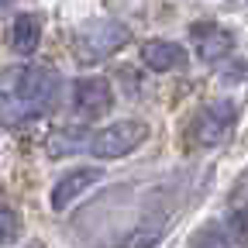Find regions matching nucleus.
Masks as SVG:
<instances>
[{"label":"nucleus","instance_id":"nucleus-4","mask_svg":"<svg viewBox=\"0 0 248 248\" xmlns=\"http://www.w3.org/2000/svg\"><path fill=\"white\" fill-rule=\"evenodd\" d=\"M145 135H148V128L141 121H114V124H107V128H100L93 135L86 148L97 159H121V155L135 152L145 141Z\"/></svg>","mask_w":248,"mask_h":248},{"label":"nucleus","instance_id":"nucleus-9","mask_svg":"<svg viewBox=\"0 0 248 248\" xmlns=\"http://www.w3.org/2000/svg\"><path fill=\"white\" fill-rule=\"evenodd\" d=\"M42 42V24L35 14H17L14 17V28H11V48L17 55H31Z\"/></svg>","mask_w":248,"mask_h":248},{"label":"nucleus","instance_id":"nucleus-10","mask_svg":"<svg viewBox=\"0 0 248 248\" xmlns=\"http://www.w3.org/2000/svg\"><path fill=\"white\" fill-rule=\"evenodd\" d=\"M224 234H228V241H231V245L248 248V203H238V207L228 214Z\"/></svg>","mask_w":248,"mask_h":248},{"label":"nucleus","instance_id":"nucleus-7","mask_svg":"<svg viewBox=\"0 0 248 248\" xmlns=\"http://www.w3.org/2000/svg\"><path fill=\"white\" fill-rule=\"evenodd\" d=\"M193 45H197V55L203 62H221V59L231 55L234 35L224 28H217V24H200V28H193Z\"/></svg>","mask_w":248,"mask_h":248},{"label":"nucleus","instance_id":"nucleus-1","mask_svg":"<svg viewBox=\"0 0 248 248\" xmlns=\"http://www.w3.org/2000/svg\"><path fill=\"white\" fill-rule=\"evenodd\" d=\"M59 93V73L48 66H11L0 73V100L21 110H42Z\"/></svg>","mask_w":248,"mask_h":248},{"label":"nucleus","instance_id":"nucleus-2","mask_svg":"<svg viewBox=\"0 0 248 248\" xmlns=\"http://www.w3.org/2000/svg\"><path fill=\"white\" fill-rule=\"evenodd\" d=\"M128 38H131V31L121 21H90L76 35V52L83 62H100V59L114 55L117 48H124Z\"/></svg>","mask_w":248,"mask_h":248},{"label":"nucleus","instance_id":"nucleus-8","mask_svg":"<svg viewBox=\"0 0 248 248\" xmlns=\"http://www.w3.org/2000/svg\"><path fill=\"white\" fill-rule=\"evenodd\" d=\"M141 62L152 73H169V69L186 66V48L176 42H166V38H152L141 45Z\"/></svg>","mask_w":248,"mask_h":248},{"label":"nucleus","instance_id":"nucleus-6","mask_svg":"<svg viewBox=\"0 0 248 248\" xmlns=\"http://www.w3.org/2000/svg\"><path fill=\"white\" fill-rule=\"evenodd\" d=\"M100 169L97 166H83V169H73V172H66L55 186H52V210H66L79 193H86L90 186H97L100 183Z\"/></svg>","mask_w":248,"mask_h":248},{"label":"nucleus","instance_id":"nucleus-11","mask_svg":"<svg viewBox=\"0 0 248 248\" xmlns=\"http://www.w3.org/2000/svg\"><path fill=\"white\" fill-rule=\"evenodd\" d=\"M190 248H234V245L228 241L224 228H217V224H203V228L193 234Z\"/></svg>","mask_w":248,"mask_h":248},{"label":"nucleus","instance_id":"nucleus-12","mask_svg":"<svg viewBox=\"0 0 248 248\" xmlns=\"http://www.w3.org/2000/svg\"><path fill=\"white\" fill-rule=\"evenodd\" d=\"M17 231H21V221H17V214H14L11 207H4V203H0V245L14 241V238H17Z\"/></svg>","mask_w":248,"mask_h":248},{"label":"nucleus","instance_id":"nucleus-5","mask_svg":"<svg viewBox=\"0 0 248 248\" xmlns=\"http://www.w3.org/2000/svg\"><path fill=\"white\" fill-rule=\"evenodd\" d=\"M114 104V90L104 76H86L73 86V107L83 117H104Z\"/></svg>","mask_w":248,"mask_h":248},{"label":"nucleus","instance_id":"nucleus-3","mask_svg":"<svg viewBox=\"0 0 248 248\" xmlns=\"http://www.w3.org/2000/svg\"><path fill=\"white\" fill-rule=\"evenodd\" d=\"M234 124H238V104L234 100H210L193 117L190 131H193V141L200 148H217L221 141H228Z\"/></svg>","mask_w":248,"mask_h":248}]
</instances>
